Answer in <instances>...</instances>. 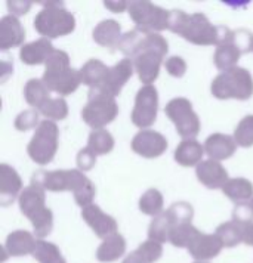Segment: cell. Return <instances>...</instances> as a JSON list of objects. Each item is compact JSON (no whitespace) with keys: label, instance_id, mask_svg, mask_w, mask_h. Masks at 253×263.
Segmentation results:
<instances>
[{"label":"cell","instance_id":"cell-1","mask_svg":"<svg viewBox=\"0 0 253 263\" xmlns=\"http://www.w3.org/2000/svg\"><path fill=\"white\" fill-rule=\"evenodd\" d=\"M119 48L135 58L136 71L141 82L150 84L156 80L160 62L163 60V55L168 52V43L163 37L136 28L123 37Z\"/></svg>","mask_w":253,"mask_h":263},{"label":"cell","instance_id":"cell-2","mask_svg":"<svg viewBox=\"0 0 253 263\" xmlns=\"http://www.w3.org/2000/svg\"><path fill=\"white\" fill-rule=\"evenodd\" d=\"M169 28L195 45H225L232 40V33L224 27H213L205 15H187L181 11L170 12Z\"/></svg>","mask_w":253,"mask_h":263},{"label":"cell","instance_id":"cell-3","mask_svg":"<svg viewBox=\"0 0 253 263\" xmlns=\"http://www.w3.org/2000/svg\"><path fill=\"white\" fill-rule=\"evenodd\" d=\"M33 183L48 188L50 191L73 190L76 194V201L83 207H87L95 195V190L92 183L77 170H68V172L62 170V172H52V173L40 172L34 175Z\"/></svg>","mask_w":253,"mask_h":263},{"label":"cell","instance_id":"cell-4","mask_svg":"<svg viewBox=\"0 0 253 263\" xmlns=\"http://www.w3.org/2000/svg\"><path fill=\"white\" fill-rule=\"evenodd\" d=\"M80 74L68 68V57L62 50H55L46 61V71L43 82L48 89H52L62 95H68L80 84Z\"/></svg>","mask_w":253,"mask_h":263},{"label":"cell","instance_id":"cell-5","mask_svg":"<svg viewBox=\"0 0 253 263\" xmlns=\"http://www.w3.org/2000/svg\"><path fill=\"white\" fill-rule=\"evenodd\" d=\"M212 93L219 99H247L253 93L250 74L243 68H232L218 76L212 84Z\"/></svg>","mask_w":253,"mask_h":263},{"label":"cell","instance_id":"cell-6","mask_svg":"<svg viewBox=\"0 0 253 263\" xmlns=\"http://www.w3.org/2000/svg\"><path fill=\"white\" fill-rule=\"evenodd\" d=\"M117 111L119 109H117L113 96L99 90V89H92L91 95H89V102L83 108L82 116L89 126L102 127L104 124L114 120Z\"/></svg>","mask_w":253,"mask_h":263},{"label":"cell","instance_id":"cell-7","mask_svg":"<svg viewBox=\"0 0 253 263\" xmlns=\"http://www.w3.org/2000/svg\"><path fill=\"white\" fill-rule=\"evenodd\" d=\"M36 30L48 37H58L71 33L74 28V18L62 8L49 6L37 15L34 21Z\"/></svg>","mask_w":253,"mask_h":263},{"label":"cell","instance_id":"cell-8","mask_svg":"<svg viewBox=\"0 0 253 263\" xmlns=\"http://www.w3.org/2000/svg\"><path fill=\"white\" fill-rule=\"evenodd\" d=\"M57 136L58 129L52 121L40 123L33 141L28 145L30 157L39 164L49 163L57 151Z\"/></svg>","mask_w":253,"mask_h":263},{"label":"cell","instance_id":"cell-9","mask_svg":"<svg viewBox=\"0 0 253 263\" xmlns=\"http://www.w3.org/2000/svg\"><path fill=\"white\" fill-rule=\"evenodd\" d=\"M129 12L132 20L138 24L139 30L151 31V30H161L169 27L170 12H166L157 6H153L148 2H135L131 3Z\"/></svg>","mask_w":253,"mask_h":263},{"label":"cell","instance_id":"cell-10","mask_svg":"<svg viewBox=\"0 0 253 263\" xmlns=\"http://www.w3.org/2000/svg\"><path fill=\"white\" fill-rule=\"evenodd\" d=\"M166 114L170 119L175 121L176 124V130L179 132V135L184 138H193L198 133V119L193 112L191 104L184 99H173L172 102H169L166 107Z\"/></svg>","mask_w":253,"mask_h":263},{"label":"cell","instance_id":"cell-11","mask_svg":"<svg viewBox=\"0 0 253 263\" xmlns=\"http://www.w3.org/2000/svg\"><path fill=\"white\" fill-rule=\"evenodd\" d=\"M157 112V92L154 87L147 86L136 95V105L133 109V123L139 127L151 126L156 120Z\"/></svg>","mask_w":253,"mask_h":263},{"label":"cell","instance_id":"cell-12","mask_svg":"<svg viewBox=\"0 0 253 263\" xmlns=\"http://www.w3.org/2000/svg\"><path fill=\"white\" fill-rule=\"evenodd\" d=\"M166 146H168V142L157 132H142V133H138L132 142L133 151L141 154V156L148 157V158L160 156L166 149Z\"/></svg>","mask_w":253,"mask_h":263},{"label":"cell","instance_id":"cell-13","mask_svg":"<svg viewBox=\"0 0 253 263\" xmlns=\"http://www.w3.org/2000/svg\"><path fill=\"white\" fill-rule=\"evenodd\" d=\"M131 76H132V62L129 60L120 61L113 68H110L104 83L98 89L111 96L117 95V93H120L121 86L128 82V79Z\"/></svg>","mask_w":253,"mask_h":263},{"label":"cell","instance_id":"cell-14","mask_svg":"<svg viewBox=\"0 0 253 263\" xmlns=\"http://www.w3.org/2000/svg\"><path fill=\"white\" fill-rule=\"evenodd\" d=\"M197 176L209 188L225 186L227 183V170L213 160L203 161L197 167Z\"/></svg>","mask_w":253,"mask_h":263},{"label":"cell","instance_id":"cell-15","mask_svg":"<svg viewBox=\"0 0 253 263\" xmlns=\"http://www.w3.org/2000/svg\"><path fill=\"white\" fill-rule=\"evenodd\" d=\"M0 36H2V42H0L2 49H8L20 45L21 40L24 39L25 33L16 18H13V16H5L3 21H2Z\"/></svg>","mask_w":253,"mask_h":263},{"label":"cell","instance_id":"cell-16","mask_svg":"<svg viewBox=\"0 0 253 263\" xmlns=\"http://www.w3.org/2000/svg\"><path fill=\"white\" fill-rule=\"evenodd\" d=\"M55 50L52 48V45L48 40H37L34 43L25 45L21 49V61H24L25 64L33 65V64H40L43 61H48L49 57L53 53Z\"/></svg>","mask_w":253,"mask_h":263},{"label":"cell","instance_id":"cell-17","mask_svg":"<svg viewBox=\"0 0 253 263\" xmlns=\"http://www.w3.org/2000/svg\"><path fill=\"white\" fill-rule=\"evenodd\" d=\"M206 149L213 160H224L234 153L236 144L227 135H212L206 141Z\"/></svg>","mask_w":253,"mask_h":263},{"label":"cell","instance_id":"cell-18","mask_svg":"<svg viewBox=\"0 0 253 263\" xmlns=\"http://www.w3.org/2000/svg\"><path fill=\"white\" fill-rule=\"evenodd\" d=\"M109 70L110 68H107L101 61L92 60L84 65L83 70L80 72V77H82L83 83L92 86V89H98L104 83Z\"/></svg>","mask_w":253,"mask_h":263},{"label":"cell","instance_id":"cell-19","mask_svg":"<svg viewBox=\"0 0 253 263\" xmlns=\"http://www.w3.org/2000/svg\"><path fill=\"white\" fill-rule=\"evenodd\" d=\"M202 156H203L202 145L197 144L195 141L182 142L175 153L176 161L181 163L182 166H194L195 163H198L202 160Z\"/></svg>","mask_w":253,"mask_h":263},{"label":"cell","instance_id":"cell-20","mask_svg":"<svg viewBox=\"0 0 253 263\" xmlns=\"http://www.w3.org/2000/svg\"><path fill=\"white\" fill-rule=\"evenodd\" d=\"M240 58V50L232 43V40L229 43L221 45L216 50L215 55V64L218 68L221 70H232V67L236 65V62Z\"/></svg>","mask_w":253,"mask_h":263},{"label":"cell","instance_id":"cell-21","mask_svg":"<svg viewBox=\"0 0 253 263\" xmlns=\"http://www.w3.org/2000/svg\"><path fill=\"white\" fill-rule=\"evenodd\" d=\"M43 203H45V197H43V191L40 190L39 185H31L30 188H27L23 195H21V210L25 215H31V210H40L43 209Z\"/></svg>","mask_w":253,"mask_h":263},{"label":"cell","instance_id":"cell-22","mask_svg":"<svg viewBox=\"0 0 253 263\" xmlns=\"http://www.w3.org/2000/svg\"><path fill=\"white\" fill-rule=\"evenodd\" d=\"M224 192L234 201H246L252 197V183L246 179H231L225 183Z\"/></svg>","mask_w":253,"mask_h":263},{"label":"cell","instance_id":"cell-23","mask_svg":"<svg viewBox=\"0 0 253 263\" xmlns=\"http://www.w3.org/2000/svg\"><path fill=\"white\" fill-rule=\"evenodd\" d=\"M0 170H2V173H0V190L3 194L2 197L9 195L11 200H13V195L21 188V180H20L13 168L3 164Z\"/></svg>","mask_w":253,"mask_h":263},{"label":"cell","instance_id":"cell-24","mask_svg":"<svg viewBox=\"0 0 253 263\" xmlns=\"http://www.w3.org/2000/svg\"><path fill=\"white\" fill-rule=\"evenodd\" d=\"M119 33H120V25L114 21H105L98 25L97 30L94 31V37L97 39L99 45L111 46L117 40Z\"/></svg>","mask_w":253,"mask_h":263},{"label":"cell","instance_id":"cell-25","mask_svg":"<svg viewBox=\"0 0 253 263\" xmlns=\"http://www.w3.org/2000/svg\"><path fill=\"white\" fill-rule=\"evenodd\" d=\"M25 98H27L28 104H31V105H34L40 109L42 105L46 101H49L48 89L42 84V82L31 80V82H28L27 87H25Z\"/></svg>","mask_w":253,"mask_h":263},{"label":"cell","instance_id":"cell-26","mask_svg":"<svg viewBox=\"0 0 253 263\" xmlns=\"http://www.w3.org/2000/svg\"><path fill=\"white\" fill-rule=\"evenodd\" d=\"M113 145H114V141L110 136L109 132H94L91 135V138H89V149L94 151L95 154H105V153H109V151H111Z\"/></svg>","mask_w":253,"mask_h":263},{"label":"cell","instance_id":"cell-27","mask_svg":"<svg viewBox=\"0 0 253 263\" xmlns=\"http://www.w3.org/2000/svg\"><path fill=\"white\" fill-rule=\"evenodd\" d=\"M236 141L241 146L253 145V116L241 120L239 127L236 129Z\"/></svg>","mask_w":253,"mask_h":263},{"label":"cell","instance_id":"cell-28","mask_svg":"<svg viewBox=\"0 0 253 263\" xmlns=\"http://www.w3.org/2000/svg\"><path fill=\"white\" fill-rule=\"evenodd\" d=\"M40 111L52 119H64L67 116V104L62 99H49L42 105Z\"/></svg>","mask_w":253,"mask_h":263},{"label":"cell","instance_id":"cell-29","mask_svg":"<svg viewBox=\"0 0 253 263\" xmlns=\"http://www.w3.org/2000/svg\"><path fill=\"white\" fill-rule=\"evenodd\" d=\"M161 195L160 192L156 190H150L145 194L144 197L141 198V210H144L145 213H157L161 209Z\"/></svg>","mask_w":253,"mask_h":263},{"label":"cell","instance_id":"cell-30","mask_svg":"<svg viewBox=\"0 0 253 263\" xmlns=\"http://www.w3.org/2000/svg\"><path fill=\"white\" fill-rule=\"evenodd\" d=\"M232 43L239 48L240 52L253 50V36L249 31H246V30H240V31L234 33Z\"/></svg>","mask_w":253,"mask_h":263},{"label":"cell","instance_id":"cell-31","mask_svg":"<svg viewBox=\"0 0 253 263\" xmlns=\"http://www.w3.org/2000/svg\"><path fill=\"white\" fill-rule=\"evenodd\" d=\"M37 121V114L34 111H24L18 119H16V129L20 130H28L31 129Z\"/></svg>","mask_w":253,"mask_h":263},{"label":"cell","instance_id":"cell-32","mask_svg":"<svg viewBox=\"0 0 253 263\" xmlns=\"http://www.w3.org/2000/svg\"><path fill=\"white\" fill-rule=\"evenodd\" d=\"M166 68H168V71L170 72L172 76L181 77L182 74L185 72V62H184L181 58L173 57V58H170V60L166 62Z\"/></svg>","mask_w":253,"mask_h":263},{"label":"cell","instance_id":"cell-33","mask_svg":"<svg viewBox=\"0 0 253 263\" xmlns=\"http://www.w3.org/2000/svg\"><path fill=\"white\" fill-rule=\"evenodd\" d=\"M94 164H95V153L86 148L79 154V166L86 170V168L92 167Z\"/></svg>","mask_w":253,"mask_h":263},{"label":"cell","instance_id":"cell-34","mask_svg":"<svg viewBox=\"0 0 253 263\" xmlns=\"http://www.w3.org/2000/svg\"><path fill=\"white\" fill-rule=\"evenodd\" d=\"M250 209H253V198H252V203H250V205H249Z\"/></svg>","mask_w":253,"mask_h":263}]
</instances>
